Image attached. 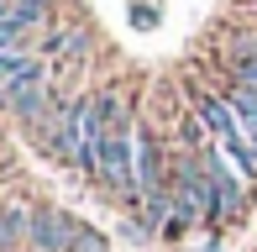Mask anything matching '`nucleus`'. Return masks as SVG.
<instances>
[{"label": "nucleus", "instance_id": "8", "mask_svg": "<svg viewBox=\"0 0 257 252\" xmlns=\"http://www.w3.org/2000/svg\"><path fill=\"white\" fill-rule=\"evenodd\" d=\"M37 84H42V68H37V63H32V58H27V63H21V68H16V74H11V79H6V89H0V95H6V105H16V100H21V95H27V89H37Z\"/></svg>", "mask_w": 257, "mask_h": 252}, {"label": "nucleus", "instance_id": "2", "mask_svg": "<svg viewBox=\"0 0 257 252\" xmlns=\"http://www.w3.org/2000/svg\"><path fill=\"white\" fill-rule=\"evenodd\" d=\"M200 116H205V126L226 142V158L241 168V179H257V147H252V137H247V126L236 121V110L226 105V100H215V95H205L200 100Z\"/></svg>", "mask_w": 257, "mask_h": 252}, {"label": "nucleus", "instance_id": "1", "mask_svg": "<svg viewBox=\"0 0 257 252\" xmlns=\"http://www.w3.org/2000/svg\"><path fill=\"white\" fill-rule=\"evenodd\" d=\"M100 184H110L121 200H137L142 205V184H137V132H132V116L126 105L110 116L105 126V142H100V163H95Z\"/></svg>", "mask_w": 257, "mask_h": 252}, {"label": "nucleus", "instance_id": "6", "mask_svg": "<svg viewBox=\"0 0 257 252\" xmlns=\"http://www.w3.org/2000/svg\"><path fill=\"white\" fill-rule=\"evenodd\" d=\"M137 184L147 189H163V163H158V142L147 132H137Z\"/></svg>", "mask_w": 257, "mask_h": 252}, {"label": "nucleus", "instance_id": "13", "mask_svg": "<svg viewBox=\"0 0 257 252\" xmlns=\"http://www.w3.org/2000/svg\"><path fill=\"white\" fill-rule=\"evenodd\" d=\"M21 42V27H11V21H0V53H16Z\"/></svg>", "mask_w": 257, "mask_h": 252}, {"label": "nucleus", "instance_id": "14", "mask_svg": "<svg viewBox=\"0 0 257 252\" xmlns=\"http://www.w3.org/2000/svg\"><path fill=\"white\" fill-rule=\"evenodd\" d=\"M252 42H257V37H252Z\"/></svg>", "mask_w": 257, "mask_h": 252}, {"label": "nucleus", "instance_id": "5", "mask_svg": "<svg viewBox=\"0 0 257 252\" xmlns=\"http://www.w3.org/2000/svg\"><path fill=\"white\" fill-rule=\"evenodd\" d=\"M200 158H205V174H210V221L241 215V184L226 174V168H220L215 153H205V147H200Z\"/></svg>", "mask_w": 257, "mask_h": 252}, {"label": "nucleus", "instance_id": "12", "mask_svg": "<svg viewBox=\"0 0 257 252\" xmlns=\"http://www.w3.org/2000/svg\"><path fill=\"white\" fill-rule=\"evenodd\" d=\"M21 63H27V58H21V53H0V89H6V79L16 74Z\"/></svg>", "mask_w": 257, "mask_h": 252}, {"label": "nucleus", "instance_id": "10", "mask_svg": "<svg viewBox=\"0 0 257 252\" xmlns=\"http://www.w3.org/2000/svg\"><path fill=\"white\" fill-rule=\"evenodd\" d=\"M236 84L257 89V42H241V48H236Z\"/></svg>", "mask_w": 257, "mask_h": 252}, {"label": "nucleus", "instance_id": "11", "mask_svg": "<svg viewBox=\"0 0 257 252\" xmlns=\"http://www.w3.org/2000/svg\"><path fill=\"white\" fill-rule=\"evenodd\" d=\"M74 252H105V236L84 226V231H79V242H74Z\"/></svg>", "mask_w": 257, "mask_h": 252}, {"label": "nucleus", "instance_id": "3", "mask_svg": "<svg viewBox=\"0 0 257 252\" xmlns=\"http://www.w3.org/2000/svg\"><path fill=\"white\" fill-rule=\"evenodd\" d=\"M168 189H173V215H179V221H210V174H205V158H184Z\"/></svg>", "mask_w": 257, "mask_h": 252}, {"label": "nucleus", "instance_id": "9", "mask_svg": "<svg viewBox=\"0 0 257 252\" xmlns=\"http://www.w3.org/2000/svg\"><path fill=\"white\" fill-rule=\"evenodd\" d=\"M48 11H53V0H16V6H11V27H21V32H27V27H37V21H48Z\"/></svg>", "mask_w": 257, "mask_h": 252}, {"label": "nucleus", "instance_id": "7", "mask_svg": "<svg viewBox=\"0 0 257 252\" xmlns=\"http://www.w3.org/2000/svg\"><path fill=\"white\" fill-rule=\"evenodd\" d=\"M21 242H32V215L27 210H16V205H0V247H21Z\"/></svg>", "mask_w": 257, "mask_h": 252}, {"label": "nucleus", "instance_id": "4", "mask_svg": "<svg viewBox=\"0 0 257 252\" xmlns=\"http://www.w3.org/2000/svg\"><path fill=\"white\" fill-rule=\"evenodd\" d=\"M79 231H84V226H79L74 215H63V210H37L32 215V247L37 252H74Z\"/></svg>", "mask_w": 257, "mask_h": 252}]
</instances>
